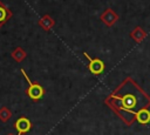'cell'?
I'll list each match as a JSON object with an SVG mask.
<instances>
[{"instance_id":"10","label":"cell","mask_w":150,"mask_h":135,"mask_svg":"<svg viewBox=\"0 0 150 135\" xmlns=\"http://www.w3.org/2000/svg\"><path fill=\"white\" fill-rule=\"evenodd\" d=\"M11 116H12V113H11V110H9L8 108L2 107V108L0 109V120H1L2 122L8 121V120L11 119Z\"/></svg>"},{"instance_id":"11","label":"cell","mask_w":150,"mask_h":135,"mask_svg":"<svg viewBox=\"0 0 150 135\" xmlns=\"http://www.w3.org/2000/svg\"><path fill=\"white\" fill-rule=\"evenodd\" d=\"M8 135H13V134H8Z\"/></svg>"},{"instance_id":"2","label":"cell","mask_w":150,"mask_h":135,"mask_svg":"<svg viewBox=\"0 0 150 135\" xmlns=\"http://www.w3.org/2000/svg\"><path fill=\"white\" fill-rule=\"evenodd\" d=\"M20 70H21L23 77L26 79V81H27V83H28V88H27V90H26V94L28 95V97H29L30 100H33V101H39V100L45 95V89H43V87H42L40 83H38V82H33V81L28 77V75H27V73L25 72L23 68H21Z\"/></svg>"},{"instance_id":"6","label":"cell","mask_w":150,"mask_h":135,"mask_svg":"<svg viewBox=\"0 0 150 135\" xmlns=\"http://www.w3.org/2000/svg\"><path fill=\"white\" fill-rule=\"evenodd\" d=\"M135 121H137L139 124H148V123H150V110L148 108L141 109L135 115Z\"/></svg>"},{"instance_id":"1","label":"cell","mask_w":150,"mask_h":135,"mask_svg":"<svg viewBox=\"0 0 150 135\" xmlns=\"http://www.w3.org/2000/svg\"><path fill=\"white\" fill-rule=\"evenodd\" d=\"M105 103L127 124H130L141 109L149 108L150 96L132 79H127L107 97Z\"/></svg>"},{"instance_id":"4","label":"cell","mask_w":150,"mask_h":135,"mask_svg":"<svg viewBox=\"0 0 150 135\" xmlns=\"http://www.w3.org/2000/svg\"><path fill=\"white\" fill-rule=\"evenodd\" d=\"M14 128L16 129L18 134L16 135H23L26 133H28L32 128V122L29 121V119H27L26 116H21L19 117L15 122H14Z\"/></svg>"},{"instance_id":"3","label":"cell","mask_w":150,"mask_h":135,"mask_svg":"<svg viewBox=\"0 0 150 135\" xmlns=\"http://www.w3.org/2000/svg\"><path fill=\"white\" fill-rule=\"evenodd\" d=\"M83 55L88 59V68H89L90 73H93L95 75H98V74H101L104 70V63H103L102 60L96 59V58L93 59L91 56L88 55L87 52H83Z\"/></svg>"},{"instance_id":"7","label":"cell","mask_w":150,"mask_h":135,"mask_svg":"<svg viewBox=\"0 0 150 135\" xmlns=\"http://www.w3.org/2000/svg\"><path fill=\"white\" fill-rule=\"evenodd\" d=\"M101 20L104 21V22L107 23V26H111V25L117 20V15H116L115 12H112V11H110V9H107V11L102 14Z\"/></svg>"},{"instance_id":"9","label":"cell","mask_w":150,"mask_h":135,"mask_svg":"<svg viewBox=\"0 0 150 135\" xmlns=\"http://www.w3.org/2000/svg\"><path fill=\"white\" fill-rule=\"evenodd\" d=\"M11 55H12V58H13L16 62H21V61L26 58V55H27V54H26V52H25L21 47H16V48L12 52V54H11Z\"/></svg>"},{"instance_id":"8","label":"cell","mask_w":150,"mask_h":135,"mask_svg":"<svg viewBox=\"0 0 150 135\" xmlns=\"http://www.w3.org/2000/svg\"><path fill=\"white\" fill-rule=\"evenodd\" d=\"M39 25H40V27L43 28L45 31H49V29L53 27L54 21H53V19H52L49 15H45L43 18H41V19L39 20Z\"/></svg>"},{"instance_id":"5","label":"cell","mask_w":150,"mask_h":135,"mask_svg":"<svg viewBox=\"0 0 150 135\" xmlns=\"http://www.w3.org/2000/svg\"><path fill=\"white\" fill-rule=\"evenodd\" d=\"M12 15H13L12 11L0 0V28L12 18Z\"/></svg>"}]
</instances>
